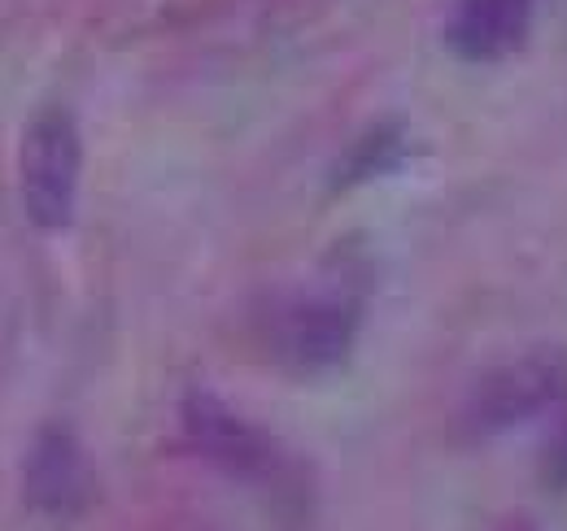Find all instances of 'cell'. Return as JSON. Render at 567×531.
I'll return each instance as SVG.
<instances>
[{
	"instance_id": "1",
	"label": "cell",
	"mask_w": 567,
	"mask_h": 531,
	"mask_svg": "<svg viewBox=\"0 0 567 531\" xmlns=\"http://www.w3.org/2000/svg\"><path fill=\"white\" fill-rule=\"evenodd\" d=\"M567 400V353L564 348H528L519 357L485 371L458 409L463 440L506 436Z\"/></svg>"
},
{
	"instance_id": "2",
	"label": "cell",
	"mask_w": 567,
	"mask_h": 531,
	"mask_svg": "<svg viewBox=\"0 0 567 531\" xmlns=\"http://www.w3.org/2000/svg\"><path fill=\"white\" fill-rule=\"evenodd\" d=\"M83 170V139L66 105H40L22 132L18 148V184L31 227L62 231L71 227Z\"/></svg>"
},
{
	"instance_id": "3",
	"label": "cell",
	"mask_w": 567,
	"mask_h": 531,
	"mask_svg": "<svg viewBox=\"0 0 567 531\" xmlns=\"http://www.w3.org/2000/svg\"><path fill=\"white\" fill-rule=\"evenodd\" d=\"M184 431L197 445V454L223 475L254 483V488H280L288 479V458L284 449L258 427L249 423L240 409H231L227 400H218L206 388H193L179 405Z\"/></svg>"
},
{
	"instance_id": "4",
	"label": "cell",
	"mask_w": 567,
	"mask_h": 531,
	"mask_svg": "<svg viewBox=\"0 0 567 531\" xmlns=\"http://www.w3.org/2000/svg\"><path fill=\"white\" fill-rule=\"evenodd\" d=\"M354 279L358 274H337L328 288L284 310L276 344L297 375H323L350 357L358 323H362V283Z\"/></svg>"
},
{
	"instance_id": "5",
	"label": "cell",
	"mask_w": 567,
	"mask_h": 531,
	"mask_svg": "<svg viewBox=\"0 0 567 531\" xmlns=\"http://www.w3.org/2000/svg\"><path fill=\"white\" fill-rule=\"evenodd\" d=\"M92 488H96V475H92L87 449L79 445V436L62 423L44 427L22 470L27 506L44 519H79L92 501Z\"/></svg>"
},
{
	"instance_id": "6",
	"label": "cell",
	"mask_w": 567,
	"mask_h": 531,
	"mask_svg": "<svg viewBox=\"0 0 567 531\" xmlns=\"http://www.w3.org/2000/svg\"><path fill=\"white\" fill-rule=\"evenodd\" d=\"M537 0H454L445 18V49L458 62L489 66L524 49Z\"/></svg>"
},
{
	"instance_id": "7",
	"label": "cell",
	"mask_w": 567,
	"mask_h": 531,
	"mask_svg": "<svg viewBox=\"0 0 567 531\" xmlns=\"http://www.w3.org/2000/svg\"><path fill=\"white\" fill-rule=\"evenodd\" d=\"M406 153V132L402 123H380L371 132H362L350 144V153L341 157V166L332 170V188H354V184H367V179H380L389 175Z\"/></svg>"
}]
</instances>
